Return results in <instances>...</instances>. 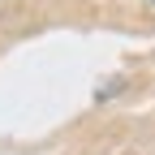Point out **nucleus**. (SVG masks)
Instances as JSON below:
<instances>
[{"label": "nucleus", "mask_w": 155, "mask_h": 155, "mask_svg": "<svg viewBox=\"0 0 155 155\" xmlns=\"http://www.w3.org/2000/svg\"><path fill=\"white\" fill-rule=\"evenodd\" d=\"M147 5H155V0H147Z\"/></svg>", "instance_id": "f257e3e1"}]
</instances>
